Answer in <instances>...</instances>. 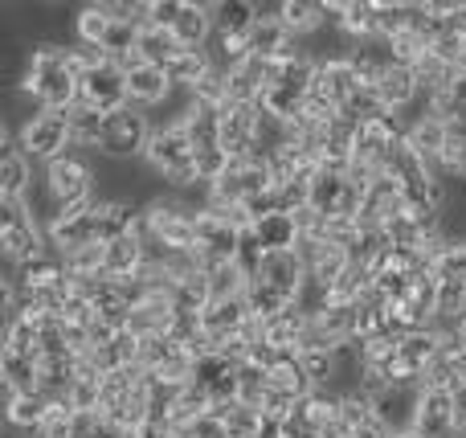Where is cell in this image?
Masks as SVG:
<instances>
[{"mask_svg": "<svg viewBox=\"0 0 466 438\" xmlns=\"http://www.w3.org/2000/svg\"><path fill=\"white\" fill-rule=\"evenodd\" d=\"M16 87L37 103V111H70L82 98V78L70 66V46L66 41H37L25 54Z\"/></svg>", "mask_w": 466, "mask_h": 438, "instance_id": "cell-1", "label": "cell"}, {"mask_svg": "<svg viewBox=\"0 0 466 438\" xmlns=\"http://www.w3.org/2000/svg\"><path fill=\"white\" fill-rule=\"evenodd\" d=\"M144 164L164 180V188L172 193H185V188H197L201 177H197V148L177 123H164V127L152 131V144L144 152Z\"/></svg>", "mask_w": 466, "mask_h": 438, "instance_id": "cell-2", "label": "cell"}, {"mask_svg": "<svg viewBox=\"0 0 466 438\" xmlns=\"http://www.w3.org/2000/svg\"><path fill=\"white\" fill-rule=\"evenodd\" d=\"M41 193H46V221L62 209H74V205H90L95 201V168L78 152L62 156V160L46 164Z\"/></svg>", "mask_w": 466, "mask_h": 438, "instance_id": "cell-3", "label": "cell"}, {"mask_svg": "<svg viewBox=\"0 0 466 438\" xmlns=\"http://www.w3.org/2000/svg\"><path fill=\"white\" fill-rule=\"evenodd\" d=\"M16 148L29 156L33 164H54L62 156L74 152V136H70V119L66 111H33L29 119L16 131Z\"/></svg>", "mask_w": 466, "mask_h": 438, "instance_id": "cell-4", "label": "cell"}, {"mask_svg": "<svg viewBox=\"0 0 466 438\" xmlns=\"http://www.w3.org/2000/svg\"><path fill=\"white\" fill-rule=\"evenodd\" d=\"M152 123H147V111L139 107H123L106 119V136L98 144V156L115 164H131V160H144L147 144H152Z\"/></svg>", "mask_w": 466, "mask_h": 438, "instance_id": "cell-5", "label": "cell"}, {"mask_svg": "<svg viewBox=\"0 0 466 438\" xmlns=\"http://www.w3.org/2000/svg\"><path fill=\"white\" fill-rule=\"evenodd\" d=\"M82 103L98 107V111L115 115L127 107V70L115 57H98L86 74H82Z\"/></svg>", "mask_w": 466, "mask_h": 438, "instance_id": "cell-6", "label": "cell"}, {"mask_svg": "<svg viewBox=\"0 0 466 438\" xmlns=\"http://www.w3.org/2000/svg\"><path fill=\"white\" fill-rule=\"evenodd\" d=\"M241 234H246V229L233 226L226 213L213 209V205L197 209V254H201V262H233V254H238V246H241Z\"/></svg>", "mask_w": 466, "mask_h": 438, "instance_id": "cell-7", "label": "cell"}, {"mask_svg": "<svg viewBox=\"0 0 466 438\" xmlns=\"http://www.w3.org/2000/svg\"><path fill=\"white\" fill-rule=\"evenodd\" d=\"M258 127H262V107L258 103H229L221 111V148L233 164L258 156Z\"/></svg>", "mask_w": 466, "mask_h": 438, "instance_id": "cell-8", "label": "cell"}, {"mask_svg": "<svg viewBox=\"0 0 466 438\" xmlns=\"http://www.w3.org/2000/svg\"><path fill=\"white\" fill-rule=\"evenodd\" d=\"M123 70H127V107L152 111V107L172 103L177 87H172L164 66H152V62H144V57H136V62H127Z\"/></svg>", "mask_w": 466, "mask_h": 438, "instance_id": "cell-9", "label": "cell"}, {"mask_svg": "<svg viewBox=\"0 0 466 438\" xmlns=\"http://www.w3.org/2000/svg\"><path fill=\"white\" fill-rule=\"evenodd\" d=\"M328 16L352 46H372V41H380L377 0H331Z\"/></svg>", "mask_w": 466, "mask_h": 438, "instance_id": "cell-10", "label": "cell"}, {"mask_svg": "<svg viewBox=\"0 0 466 438\" xmlns=\"http://www.w3.org/2000/svg\"><path fill=\"white\" fill-rule=\"evenodd\" d=\"M0 139H5V160H0V201H29L33 197V160L16 148V136L0 119Z\"/></svg>", "mask_w": 466, "mask_h": 438, "instance_id": "cell-11", "label": "cell"}, {"mask_svg": "<svg viewBox=\"0 0 466 438\" xmlns=\"http://www.w3.org/2000/svg\"><path fill=\"white\" fill-rule=\"evenodd\" d=\"M249 303H246V295H233V300H213L209 308L201 311V336L218 349L221 341H229V336H238L241 328L249 324Z\"/></svg>", "mask_w": 466, "mask_h": 438, "instance_id": "cell-12", "label": "cell"}, {"mask_svg": "<svg viewBox=\"0 0 466 438\" xmlns=\"http://www.w3.org/2000/svg\"><path fill=\"white\" fill-rule=\"evenodd\" d=\"M459 423V406H454V390H421L418 393V414H413V431L421 438H442Z\"/></svg>", "mask_w": 466, "mask_h": 438, "instance_id": "cell-13", "label": "cell"}, {"mask_svg": "<svg viewBox=\"0 0 466 438\" xmlns=\"http://www.w3.org/2000/svg\"><path fill=\"white\" fill-rule=\"evenodd\" d=\"M360 90V78L352 70V57L339 54V57H319V74H315V95H323L328 103H336L344 111V103Z\"/></svg>", "mask_w": 466, "mask_h": 438, "instance_id": "cell-14", "label": "cell"}, {"mask_svg": "<svg viewBox=\"0 0 466 438\" xmlns=\"http://www.w3.org/2000/svg\"><path fill=\"white\" fill-rule=\"evenodd\" d=\"M144 267H147L144 229H136V234H123V238H115V242L103 246V275H111V279H136Z\"/></svg>", "mask_w": 466, "mask_h": 438, "instance_id": "cell-15", "label": "cell"}, {"mask_svg": "<svg viewBox=\"0 0 466 438\" xmlns=\"http://www.w3.org/2000/svg\"><path fill=\"white\" fill-rule=\"evenodd\" d=\"M377 95H380V103L397 115V111H410V107L418 103V95H426V90H421L413 66H401V62H393V57H389L385 74H380V82H377Z\"/></svg>", "mask_w": 466, "mask_h": 438, "instance_id": "cell-16", "label": "cell"}, {"mask_svg": "<svg viewBox=\"0 0 466 438\" xmlns=\"http://www.w3.org/2000/svg\"><path fill=\"white\" fill-rule=\"evenodd\" d=\"M258 279H262V283H270L274 291H282L290 303H295L299 291L307 287V267H303V259H299L295 250H287V254H266V262H262V270H258Z\"/></svg>", "mask_w": 466, "mask_h": 438, "instance_id": "cell-17", "label": "cell"}, {"mask_svg": "<svg viewBox=\"0 0 466 438\" xmlns=\"http://www.w3.org/2000/svg\"><path fill=\"white\" fill-rule=\"evenodd\" d=\"M451 131H454V127H446L438 115L421 111V115H413V119L405 123V144H410L426 164H438V156H442V148H446V139H451Z\"/></svg>", "mask_w": 466, "mask_h": 438, "instance_id": "cell-18", "label": "cell"}, {"mask_svg": "<svg viewBox=\"0 0 466 438\" xmlns=\"http://www.w3.org/2000/svg\"><path fill=\"white\" fill-rule=\"evenodd\" d=\"M418 393L421 390H405V385H385V390L377 393L372 402V410H377V418L389 426V431H410L413 426V414H418Z\"/></svg>", "mask_w": 466, "mask_h": 438, "instance_id": "cell-19", "label": "cell"}, {"mask_svg": "<svg viewBox=\"0 0 466 438\" xmlns=\"http://www.w3.org/2000/svg\"><path fill=\"white\" fill-rule=\"evenodd\" d=\"M49 410H54V398L49 393H16V398H5V414H8V426H13V434H41V426H46Z\"/></svg>", "mask_w": 466, "mask_h": 438, "instance_id": "cell-20", "label": "cell"}, {"mask_svg": "<svg viewBox=\"0 0 466 438\" xmlns=\"http://www.w3.org/2000/svg\"><path fill=\"white\" fill-rule=\"evenodd\" d=\"M172 33H177V41L185 49H209L213 33H218L213 29V5H193V0H185Z\"/></svg>", "mask_w": 466, "mask_h": 438, "instance_id": "cell-21", "label": "cell"}, {"mask_svg": "<svg viewBox=\"0 0 466 438\" xmlns=\"http://www.w3.org/2000/svg\"><path fill=\"white\" fill-rule=\"evenodd\" d=\"M0 382H5V398L37 393L41 390V357H13V352H0Z\"/></svg>", "mask_w": 466, "mask_h": 438, "instance_id": "cell-22", "label": "cell"}, {"mask_svg": "<svg viewBox=\"0 0 466 438\" xmlns=\"http://www.w3.org/2000/svg\"><path fill=\"white\" fill-rule=\"evenodd\" d=\"M258 242L266 246V254H287V250H299V242H303V229H299L295 213H270V218H262L254 226Z\"/></svg>", "mask_w": 466, "mask_h": 438, "instance_id": "cell-23", "label": "cell"}, {"mask_svg": "<svg viewBox=\"0 0 466 438\" xmlns=\"http://www.w3.org/2000/svg\"><path fill=\"white\" fill-rule=\"evenodd\" d=\"M66 119H70L74 148H90V152H98V144H103V136H106V119H111V115L78 98V103L66 111Z\"/></svg>", "mask_w": 466, "mask_h": 438, "instance_id": "cell-24", "label": "cell"}, {"mask_svg": "<svg viewBox=\"0 0 466 438\" xmlns=\"http://www.w3.org/2000/svg\"><path fill=\"white\" fill-rule=\"evenodd\" d=\"M328 0H282V25L290 29V37H311L328 25Z\"/></svg>", "mask_w": 466, "mask_h": 438, "instance_id": "cell-25", "label": "cell"}, {"mask_svg": "<svg viewBox=\"0 0 466 438\" xmlns=\"http://www.w3.org/2000/svg\"><path fill=\"white\" fill-rule=\"evenodd\" d=\"M258 25V5L254 0H218L213 5V29L229 33V37H249Z\"/></svg>", "mask_w": 466, "mask_h": 438, "instance_id": "cell-26", "label": "cell"}, {"mask_svg": "<svg viewBox=\"0 0 466 438\" xmlns=\"http://www.w3.org/2000/svg\"><path fill=\"white\" fill-rule=\"evenodd\" d=\"M180 54H185V46L177 41V33L156 29V25H144V33H139V57H144V62L164 66V70H168Z\"/></svg>", "mask_w": 466, "mask_h": 438, "instance_id": "cell-27", "label": "cell"}, {"mask_svg": "<svg viewBox=\"0 0 466 438\" xmlns=\"http://www.w3.org/2000/svg\"><path fill=\"white\" fill-rule=\"evenodd\" d=\"M115 16L106 13V0L103 5H82L78 16H74V37H78V46H90L98 49L106 41V33H111Z\"/></svg>", "mask_w": 466, "mask_h": 438, "instance_id": "cell-28", "label": "cell"}, {"mask_svg": "<svg viewBox=\"0 0 466 438\" xmlns=\"http://www.w3.org/2000/svg\"><path fill=\"white\" fill-rule=\"evenodd\" d=\"M209 70H213V54H209V49H185V54L168 66V78H172V87H177V90H193Z\"/></svg>", "mask_w": 466, "mask_h": 438, "instance_id": "cell-29", "label": "cell"}, {"mask_svg": "<svg viewBox=\"0 0 466 438\" xmlns=\"http://www.w3.org/2000/svg\"><path fill=\"white\" fill-rule=\"evenodd\" d=\"M246 303H249V316L258 320V324H266V320L282 316L287 308H295V303L287 300L282 291H274L270 283H262V279H254V283L246 287Z\"/></svg>", "mask_w": 466, "mask_h": 438, "instance_id": "cell-30", "label": "cell"}, {"mask_svg": "<svg viewBox=\"0 0 466 438\" xmlns=\"http://www.w3.org/2000/svg\"><path fill=\"white\" fill-rule=\"evenodd\" d=\"M205 279H209L213 300H233V295H246L249 279L238 270V262H201Z\"/></svg>", "mask_w": 466, "mask_h": 438, "instance_id": "cell-31", "label": "cell"}, {"mask_svg": "<svg viewBox=\"0 0 466 438\" xmlns=\"http://www.w3.org/2000/svg\"><path fill=\"white\" fill-rule=\"evenodd\" d=\"M213 414L226 418V426H229V434H233V438H254L258 431H262V423H266L262 410H258V406H246V402L213 406Z\"/></svg>", "mask_w": 466, "mask_h": 438, "instance_id": "cell-32", "label": "cell"}, {"mask_svg": "<svg viewBox=\"0 0 466 438\" xmlns=\"http://www.w3.org/2000/svg\"><path fill=\"white\" fill-rule=\"evenodd\" d=\"M266 393H270V369H262L258 361H241L238 365V402L262 410Z\"/></svg>", "mask_w": 466, "mask_h": 438, "instance_id": "cell-33", "label": "cell"}, {"mask_svg": "<svg viewBox=\"0 0 466 438\" xmlns=\"http://www.w3.org/2000/svg\"><path fill=\"white\" fill-rule=\"evenodd\" d=\"M299 414H303L315 431H323L331 418H339V393L336 390H315L311 398L299 402Z\"/></svg>", "mask_w": 466, "mask_h": 438, "instance_id": "cell-34", "label": "cell"}, {"mask_svg": "<svg viewBox=\"0 0 466 438\" xmlns=\"http://www.w3.org/2000/svg\"><path fill=\"white\" fill-rule=\"evenodd\" d=\"M434 168H438V177H446V180L466 177V131H451V139H446Z\"/></svg>", "mask_w": 466, "mask_h": 438, "instance_id": "cell-35", "label": "cell"}, {"mask_svg": "<svg viewBox=\"0 0 466 438\" xmlns=\"http://www.w3.org/2000/svg\"><path fill=\"white\" fill-rule=\"evenodd\" d=\"M233 262H238V270L254 283L258 279V270H262V262H266V246L258 242V234H254V226L241 234V246H238V254H233Z\"/></svg>", "mask_w": 466, "mask_h": 438, "instance_id": "cell-36", "label": "cell"}, {"mask_svg": "<svg viewBox=\"0 0 466 438\" xmlns=\"http://www.w3.org/2000/svg\"><path fill=\"white\" fill-rule=\"evenodd\" d=\"M434 275L438 279H459V283H466V238H454V242H446V250L434 259Z\"/></svg>", "mask_w": 466, "mask_h": 438, "instance_id": "cell-37", "label": "cell"}, {"mask_svg": "<svg viewBox=\"0 0 466 438\" xmlns=\"http://www.w3.org/2000/svg\"><path fill=\"white\" fill-rule=\"evenodd\" d=\"M466 311V283L438 279V320H459Z\"/></svg>", "mask_w": 466, "mask_h": 438, "instance_id": "cell-38", "label": "cell"}, {"mask_svg": "<svg viewBox=\"0 0 466 438\" xmlns=\"http://www.w3.org/2000/svg\"><path fill=\"white\" fill-rule=\"evenodd\" d=\"M185 434H188V438H233V434H229V426H226V418H218V414L197 418V423L188 426Z\"/></svg>", "mask_w": 466, "mask_h": 438, "instance_id": "cell-39", "label": "cell"}, {"mask_svg": "<svg viewBox=\"0 0 466 438\" xmlns=\"http://www.w3.org/2000/svg\"><path fill=\"white\" fill-rule=\"evenodd\" d=\"M434 324L446 328V332H451V341L459 344V349H466V311H462L459 320H434Z\"/></svg>", "mask_w": 466, "mask_h": 438, "instance_id": "cell-40", "label": "cell"}, {"mask_svg": "<svg viewBox=\"0 0 466 438\" xmlns=\"http://www.w3.org/2000/svg\"><path fill=\"white\" fill-rule=\"evenodd\" d=\"M352 438H393V431H389L380 418H372V423H364V426H356Z\"/></svg>", "mask_w": 466, "mask_h": 438, "instance_id": "cell-41", "label": "cell"}, {"mask_svg": "<svg viewBox=\"0 0 466 438\" xmlns=\"http://www.w3.org/2000/svg\"><path fill=\"white\" fill-rule=\"evenodd\" d=\"M451 33H454V37H466V0H454V13H451Z\"/></svg>", "mask_w": 466, "mask_h": 438, "instance_id": "cell-42", "label": "cell"}, {"mask_svg": "<svg viewBox=\"0 0 466 438\" xmlns=\"http://www.w3.org/2000/svg\"><path fill=\"white\" fill-rule=\"evenodd\" d=\"M254 438H287V434H282V423H274V418H266V423H262V431H258Z\"/></svg>", "mask_w": 466, "mask_h": 438, "instance_id": "cell-43", "label": "cell"}, {"mask_svg": "<svg viewBox=\"0 0 466 438\" xmlns=\"http://www.w3.org/2000/svg\"><path fill=\"white\" fill-rule=\"evenodd\" d=\"M454 406H459V426H466V390H454Z\"/></svg>", "mask_w": 466, "mask_h": 438, "instance_id": "cell-44", "label": "cell"}, {"mask_svg": "<svg viewBox=\"0 0 466 438\" xmlns=\"http://www.w3.org/2000/svg\"><path fill=\"white\" fill-rule=\"evenodd\" d=\"M454 70H466V37L459 41V49H454Z\"/></svg>", "mask_w": 466, "mask_h": 438, "instance_id": "cell-45", "label": "cell"}, {"mask_svg": "<svg viewBox=\"0 0 466 438\" xmlns=\"http://www.w3.org/2000/svg\"><path fill=\"white\" fill-rule=\"evenodd\" d=\"M442 438H466V426H459V423H454V426H451V431H446Z\"/></svg>", "mask_w": 466, "mask_h": 438, "instance_id": "cell-46", "label": "cell"}, {"mask_svg": "<svg viewBox=\"0 0 466 438\" xmlns=\"http://www.w3.org/2000/svg\"><path fill=\"white\" fill-rule=\"evenodd\" d=\"M393 438H421V434H418V431H413V426H410V431H397Z\"/></svg>", "mask_w": 466, "mask_h": 438, "instance_id": "cell-47", "label": "cell"}]
</instances>
